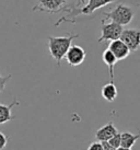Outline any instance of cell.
I'll return each instance as SVG.
<instances>
[{
  "label": "cell",
  "instance_id": "ffe728a7",
  "mask_svg": "<svg viewBox=\"0 0 140 150\" xmlns=\"http://www.w3.org/2000/svg\"><path fill=\"white\" fill-rule=\"evenodd\" d=\"M87 1H89V0H78V4H77V8H81V7H83L84 4H86V2Z\"/></svg>",
  "mask_w": 140,
  "mask_h": 150
},
{
  "label": "cell",
  "instance_id": "ba28073f",
  "mask_svg": "<svg viewBox=\"0 0 140 150\" xmlns=\"http://www.w3.org/2000/svg\"><path fill=\"white\" fill-rule=\"evenodd\" d=\"M108 50H111L117 60H124L130 54V50L122 40H116L110 43Z\"/></svg>",
  "mask_w": 140,
  "mask_h": 150
},
{
  "label": "cell",
  "instance_id": "9c48e42d",
  "mask_svg": "<svg viewBox=\"0 0 140 150\" xmlns=\"http://www.w3.org/2000/svg\"><path fill=\"white\" fill-rule=\"evenodd\" d=\"M118 133L117 129H116L115 125L110 122L107 123L106 125L102 126L101 128H99L95 133V138L99 140V142H108L113 136H115L116 134Z\"/></svg>",
  "mask_w": 140,
  "mask_h": 150
},
{
  "label": "cell",
  "instance_id": "4fadbf2b",
  "mask_svg": "<svg viewBox=\"0 0 140 150\" xmlns=\"http://www.w3.org/2000/svg\"><path fill=\"white\" fill-rule=\"evenodd\" d=\"M120 136H122V144H120V147L132 149V147L136 144V142L140 138V134L134 135V134L129 133V132H124V133L120 134Z\"/></svg>",
  "mask_w": 140,
  "mask_h": 150
},
{
  "label": "cell",
  "instance_id": "9a60e30c",
  "mask_svg": "<svg viewBox=\"0 0 140 150\" xmlns=\"http://www.w3.org/2000/svg\"><path fill=\"white\" fill-rule=\"evenodd\" d=\"M12 78V75L10 74L8 76H1L0 75V92H2L4 90V88L8 83V81Z\"/></svg>",
  "mask_w": 140,
  "mask_h": 150
},
{
  "label": "cell",
  "instance_id": "3957f363",
  "mask_svg": "<svg viewBox=\"0 0 140 150\" xmlns=\"http://www.w3.org/2000/svg\"><path fill=\"white\" fill-rule=\"evenodd\" d=\"M123 31V26L119 24H116L114 22H108V23L102 22V25H101V36L99 38L98 42L102 43L107 42V41L113 42V41H116V40H119Z\"/></svg>",
  "mask_w": 140,
  "mask_h": 150
},
{
  "label": "cell",
  "instance_id": "7a4b0ae2",
  "mask_svg": "<svg viewBox=\"0 0 140 150\" xmlns=\"http://www.w3.org/2000/svg\"><path fill=\"white\" fill-rule=\"evenodd\" d=\"M103 14L105 17L102 21L110 20L111 22H114L116 24L124 26V25H128L132 21L134 16H135V11L132 7H129L127 4H118L112 10L104 12Z\"/></svg>",
  "mask_w": 140,
  "mask_h": 150
},
{
  "label": "cell",
  "instance_id": "5b68a950",
  "mask_svg": "<svg viewBox=\"0 0 140 150\" xmlns=\"http://www.w3.org/2000/svg\"><path fill=\"white\" fill-rule=\"evenodd\" d=\"M127 46L130 53L137 52L140 48V31L136 29H127L124 30L120 38Z\"/></svg>",
  "mask_w": 140,
  "mask_h": 150
},
{
  "label": "cell",
  "instance_id": "e0dca14e",
  "mask_svg": "<svg viewBox=\"0 0 140 150\" xmlns=\"http://www.w3.org/2000/svg\"><path fill=\"white\" fill-rule=\"evenodd\" d=\"M88 150H104L102 142H94L90 144V146L88 147Z\"/></svg>",
  "mask_w": 140,
  "mask_h": 150
},
{
  "label": "cell",
  "instance_id": "5bb4252c",
  "mask_svg": "<svg viewBox=\"0 0 140 150\" xmlns=\"http://www.w3.org/2000/svg\"><path fill=\"white\" fill-rule=\"evenodd\" d=\"M108 144H110L112 147H114L115 149L119 148L120 144H122V136H120V133H117L115 136H113V137L108 140Z\"/></svg>",
  "mask_w": 140,
  "mask_h": 150
},
{
  "label": "cell",
  "instance_id": "44dd1931",
  "mask_svg": "<svg viewBox=\"0 0 140 150\" xmlns=\"http://www.w3.org/2000/svg\"><path fill=\"white\" fill-rule=\"evenodd\" d=\"M116 150H132V149H128V148H124V147H119V148H117Z\"/></svg>",
  "mask_w": 140,
  "mask_h": 150
},
{
  "label": "cell",
  "instance_id": "52a82bcc",
  "mask_svg": "<svg viewBox=\"0 0 140 150\" xmlns=\"http://www.w3.org/2000/svg\"><path fill=\"white\" fill-rule=\"evenodd\" d=\"M116 0H89L88 4H86L81 8H74V16H78V14H84V16H89L96 11L98 9L105 7L107 4L114 2Z\"/></svg>",
  "mask_w": 140,
  "mask_h": 150
},
{
  "label": "cell",
  "instance_id": "30bf717a",
  "mask_svg": "<svg viewBox=\"0 0 140 150\" xmlns=\"http://www.w3.org/2000/svg\"><path fill=\"white\" fill-rule=\"evenodd\" d=\"M19 104H20V102L17 101L16 99L13 100L12 103H10V104H8V105L0 103V125L6 124V123H8V122L12 121V120L16 118V116L12 115L11 112H12L13 106L19 105Z\"/></svg>",
  "mask_w": 140,
  "mask_h": 150
},
{
  "label": "cell",
  "instance_id": "2e32d148",
  "mask_svg": "<svg viewBox=\"0 0 140 150\" xmlns=\"http://www.w3.org/2000/svg\"><path fill=\"white\" fill-rule=\"evenodd\" d=\"M9 138L4 135L2 132H0V150H4V148L7 147Z\"/></svg>",
  "mask_w": 140,
  "mask_h": 150
},
{
  "label": "cell",
  "instance_id": "8992f818",
  "mask_svg": "<svg viewBox=\"0 0 140 150\" xmlns=\"http://www.w3.org/2000/svg\"><path fill=\"white\" fill-rule=\"evenodd\" d=\"M86 57H87L86 50L79 45L70 46L69 50L67 52L66 56H65V58H66L68 65H70L71 67L80 66V65L84 62Z\"/></svg>",
  "mask_w": 140,
  "mask_h": 150
},
{
  "label": "cell",
  "instance_id": "ac0fdd59",
  "mask_svg": "<svg viewBox=\"0 0 140 150\" xmlns=\"http://www.w3.org/2000/svg\"><path fill=\"white\" fill-rule=\"evenodd\" d=\"M127 2V6H132V7H140V0H124Z\"/></svg>",
  "mask_w": 140,
  "mask_h": 150
},
{
  "label": "cell",
  "instance_id": "7c38bea8",
  "mask_svg": "<svg viewBox=\"0 0 140 150\" xmlns=\"http://www.w3.org/2000/svg\"><path fill=\"white\" fill-rule=\"evenodd\" d=\"M101 94H102L104 100H106L107 102H113L117 98V94H118L115 83L110 82V83L104 84L102 87V90H101Z\"/></svg>",
  "mask_w": 140,
  "mask_h": 150
},
{
  "label": "cell",
  "instance_id": "6da1fadb",
  "mask_svg": "<svg viewBox=\"0 0 140 150\" xmlns=\"http://www.w3.org/2000/svg\"><path fill=\"white\" fill-rule=\"evenodd\" d=\"M78 38L79 34H68L66 36H48V50L50 56L56 60L58 67L60 66L62 60L69 50L72 41Z\"/></svg>",
  "mask_w": 140,
  "mask_h": 150
},
{
  "label": "cell",
  "instance_id": "d6986e66",
  "mask_svg": "<svg viewBox=\"0 0 140 150\" xmlns=\"http://www.w3.org/2000/svg\"><path fill=\"white\" fill-rule=\"evenodd\" d=\"M102 146H103V149L104 150H116L114 147H112L108 142H102Z\"/></svg>",
  "mask_w": 140,
  "mask_h": 150
},
{
  "label": "cell",
  "instance_id": "8fae6325",
  "mask_svg": "<svg viewBox=\"0 0 140 150\" xmlns=\"http://www.w3.org/2000/svg\"><path fill=\"white\" fill-rule=\"evenodd\" d=\"M102 59H103L104 64L108 67V72H110V78H111V82H114V67H115L116 63L118 62L116 57L113 55L111 50H105L102 54Z\"/></svg>",
  "mask_w": 140,
  "mask_h": 150
},
{
  "label": "cell",
  "instance_id": "277c9868",
  "mask_svg": "<svg viewBox=\"0 0 140 150\" xmlns=\"http://www.w3.org/2000/svg\"><path fill=\"white\" fill-rule=\"evenodd\" d=\"M67 1L68 0H38L32 10L46 13H57L62 10L68 11L67 8H64Z\"/></svg>",
  "mask_w": 140,
  "mask_h": 150
}]
</instances>
